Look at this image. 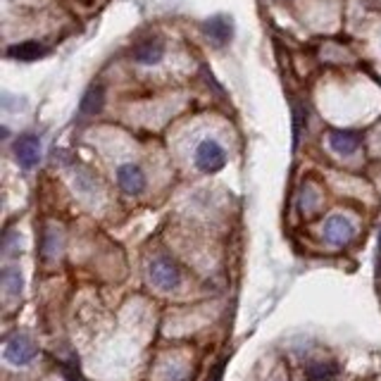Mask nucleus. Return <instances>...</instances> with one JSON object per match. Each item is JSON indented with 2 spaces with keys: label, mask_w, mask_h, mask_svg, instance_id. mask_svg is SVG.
<instances>
[{
  "label": "nucleus",
  "mask_w": 381,
  "mask_h": 381,
  "mask_svg": "<svg viewBox=\"0 0 381 381\" xmlns=\"http://www.w3.org/2000/svg\"><path fill=\"white\" fill-rule=\"evenodd\" d=\"M148 276L153 286L160 288V291H172L181 283V272L169 258H155L148 267Z\"/></svg>",
  "instance_id": "obj_1"
},
{
  "label": "nucleus",
  "mask_w": 381,
  "mask_h": 381,
  "mask_svg": "<svg viewBox=\"0 0 381 381\" xmlns=\"http://www.w3.org/2000/svg\"><path fill=\"white\" fill-rule=\"evenodd\" d=\"M117 181L122 186L124 193H131V196H138L143 189H146V174L141 172V167L136 165H122L117 169Z\"/></svg>",
  "instance_id": "obj_8"
},
{
  "label": "nucleus",
  "mask_w": 381,
  "mask_h": 381,
  "mask_svg": "<svg viewBox=\"0 0 381 381\" xmlns=\"http://www.w3.org/2000/svg\"><path fill=\"white\" fill-rule=\"evenodd\" d=\"M222 372H225V365H217V370H215L213 379H210V381H222Z\"/></svg>",
  "instance_id": "obj_17"
},
{
  "label": "nucleus",
  "mask_w": 381,
  "mask_h": 381,
  "mask_svg": "<svg viewBox=\"0 0 381 381\" xmlns=\"http://www.w3.org/2000/svg\"><path fill=\"white\" fill-rule=\"evenodd\" d=\"M329 146L336 155H343V157L353 155L355 150L360 148V136L355 134V131H343V129L331 131V134H329Z\"/></svg>",
  "instance_id": "obj_9"
},
{
  "label": "nucleus",
  "mask_w": 381,
  "mask_h": 381,
  "mask_svg": "<svg viewBox=\"0 0 381 381\" xmlns=\"http://www.w3.org/2000/svg\"><path fill=\"white\" fill-rule=\"evenodd\" d=\"M336 374H338L336 365H312V367H307V379H312V381L334 379Z\"/></svg>",
  "instance_id": "obj_13"
},
{
  "label": "nucleus",
  "mask_w": 381,
  "mask_h": 381,
  "mask_svg": "<svg viewBox=\"0 0 381 381\" xmlns=\"http://www.w3.org/2000/svg\"><path fill=\"white\" fill-rule=\"evenodd\" d=\"M36 358V346L27 334H15L5 343V360L12 365H29Z\"/></svg>",
  "instance_id": "obj_3"
},
{
  "label": "nucleus",
  "mask_w": 381,
  "mask_h": 381,
  "mask_svg": "<svg viewBox=\"0 0 381 381\" xmlns=\"http://www.w3.org/2000/svg\"><path fill=\"white\" fill-rule=\"evenodd\" d=\"M165 55V44L155 36H148V39H141L134 46V60L138 65H157Z\"/></svg>",
  "instance_id": "obj_7"
},
{
  "label": "nucleus",
  "mask_w": 381,
  "mask_h": 381,
  "mask_svg": "<svg viewBox=\"0 0 381 381\" xmlns=\"http://www.w3.org/2000/svg\"><path fill=\"white\" fill-rule=\"evenodd\" d=\"M22 286H24V279L20 274L17 267H5L3 269V288H5V295L8 298H17L22 293Z\"/></svg>",
  "instance_id": "obj_12"
},
{
  "label": "nucleus",
  "mask_w": 381,
  "mask_h": 381,
  "mask_svg": "<svg viewBox=\"0 0 381 381\" xmlns=\"http://www.w3.org/2000/svg\"><path fill=\"white\" fill-rule=\"evenodd\" d=\"M319 203V196L317 191H314L312 184H305L303 191H300V210H305V213H312L314 208H317Z\"/></svg>",
  "instance_id": "obj_14"
},
{
  "label": "nucleus",
  "mask_w": 381,
  "mask_h": 381,
  "mask_svg": "<svg viewBox=\"0 0 381 381\" xmlns=\"http://www.w3.org/2000/svg\"><path fill=\"white\" fill-rule=\"evenodd\" d=\"M227 165V153L213 138H205L196 148V167L205 174H215Z\"/></svg>",
  "instance_id": "obj_2"
},
{
  "label": "nucleus",
  "mask_w": 381,
  "mask_h": 381,
  "mask_svg": "<svg viewBox=\"0 0 381 381\" xmlns=\"http://www.w3.org/2000/svg\"><path fill=\"white\" fill-rule=\"evenodd\" d=\"M3 250H5V255H17V253H20V234L8 232V236H5V243H3Z\"/></svg>",
  "instance_id": "obj_15"
},
{
  "label": "nucleus",
  "mask_w": 381,
  "mask_h": 381,
  "mask_svg": "<svg viewBox=\"0 0 381 381\" xmlns=\"http://www.w3.org/2000/svg\"><path fill=\"white\" fill-rule=\"evenodd\" d=\"M62 374H65V379H67V381H86V379L81 377V374H79V370H76L74 365H67V367H65Z\"/></svg>",
  "instance_id": "obj_16"
},
{
  "label": "nucleus",
  "mask_w": 381,
  "mask_h": 381,
  "mask_svg": "<svg viewBox=\"0 0 381 381\" xmlns=\"http://www.w3.org/2000/svg\"><path fill=\"white\" fill-rule=\"evenodd\" d=\"M41 138L34 136V134H24L15 141V157L20 162V167L24 169H34L36 165L41 162Z\"/></svg>",
  "instance_id": "obj_4"
},
{
  "label": "nucleus",
  "mask_w": 381,
  "mask_h": 381,
  "mask_svg": "<svg viewBox=\"0 0 381 381\" xmlns=\"http://www.w3.org/2000/svg\"><path fill=\"white\" fill-rule=\"evenodd\" d=\"M203 34L208 36V41L217 48L227 46L234 36V24L229 20L227 15H215V17H208L203 22Z\"/></svg>",
  "instance_id": "obj_6"
},
{
  "label": "nucleus",
  "mask_w": 381,
  "mask_h": 381,
  "mask_svg": "<svg viewBox=\"0 0 381 381\" xmlns=\"http://www.w3.org/2000/svg\"><path fill=\"white\" fill-rule=\"evenodd\" d=\"M102 100H105V91L102 86H91L86 93H83L81 102H79V114L81 117H93L102 110Z\"/></svg>",
  "instance_id": "obj_11"
},
{
  "label": "nucleus",
  "mask_w": 381,
  "mask_h": 381,
  "mask_svg": "<svg viewBox=\"0 0 381 381\" xmlns=\"http://www.w3.org/2000/svg\"><path fill=\"white\" fill-rule=\"evenodd\" d=\"M355 236V225L343 215H331L329 220L324 222V239L329 241L331 246H346L353 241Z\"/></svg>",
  "instance_id": "obj_5"
},
{
  "label": "nucleus",
  "mask_w": 381,
  "mask_h": 381,
  "mask_svg": "<svg viewBox=\"0 0 381 381\" xmlns=\"http://www.w3.org/2000/svg\"><path fill=\"white\" fill-rule=\"evenodd\" d=\"M48 53V48L39 41H24V44H15L8 48V58L20 60V62H34V60H41Z\"/></svg>",
  "instance_id": "obj_10"
}]
</instances>
